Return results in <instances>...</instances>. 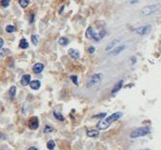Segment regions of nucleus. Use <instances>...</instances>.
<instances>
[{
  "instance_id": "obj_14",
  "label": "nucleus",
  "mask_w": 161,
  "mask_h": 150,
  "mask_svg": "<svg viewBox=\"0 0 161 150\" xmlns=\"http://www.w3.org/2000/svg\"><path fill=\"white\" fill-rule=\"evenodd\" d=\"M125 48H126V46H125V45H120V46L116 47L113 51L111 52V54H112V55H118V54H119L120 52H122Z\"/></svg>"
},
{
  "instance_id": "obj_15",
  "label": "nucleus",
  "mask_w": 161,
  "mask_h": 150,
  "mask_svg": "<svg viewBox=\"0 0 161 150\" xmlns=\"http://www.w3.org/2000/svg\"><path fill=\"white\" fill-rule=\"evenodd\" d=\"M19 46H20V48H22V49H26V48H28V42H27V40H26L25 38L21 39L20 43H19Z\"/></svg>"
},
{
  "instance_id": "obj_23",
  "label": "nucleus",
  "mask_w": 161,
  "mask_h": 150,
  "mask_svg": "<svg viewBox=\"0 0 161 150\" xmlns=\"http://www.w3.org/2000/svg\"><path fill=\"white\" fill-rule=\"evenodd\" d=\"M31 42L34 45H37L38 42H39V38H38L37 35H32L31 36Z\"/></svg>"
},
{
  "instance_id": "obj_33",
  "label": "nucleus",
  "mask_w": 161,
  "mask_h": 150,
  "mask_svg": "<svg viewBox=\"0 0 161 150\" xmlns=\"http://www.w3.org/2000/svg\"><path fill=\"white\" fill-rule=\"evenodd\" d=\"M141 150H150V149H141Z\"/></svg>"
},
{
  "instance_id": "obj_7",
  "label": "nucleus",
  "mask_w": 161,
  "mask_h": 150,
  "mask_svg": "<svg viewBox=\"0 0 161 150\" xmlns=\"http://www.w3.org/2000/svg\"><path fill=\"white\" fill-rule=\"evenodd\" d=\"M68 55L70 56V58L74 59V60H77L80 58V52L76 49H73V48H70L68 49Z\"/></svg>"
},
{
  "instance_id": "obj_2",
  "label": "nucleus",
  "mask_w": 161,
  "mask_h": 150,
  "mask_svg": "<svg viewBox=\"0 0 161 150\" xmlns=\"http://www.w3.org/2000/svg\"><path fill=\"white\" fill-rule=\"evenodd\" d=\"M149 133H151V129H150V127H143L137 128V129H135L134 131L131 132L130 137L133 138V139H136V138H139V137L146 136V135H148Z\"/></svg>"
},
{
  "instance_id": "obj_32",
  "label": "nucleus",
  "mask_w": 161,
  "mask_h": 150,
  "mask_svg": "<svg viewBox=\"0 0 161 150\" xmlns=\"http://www.w3.org/2000/svg\"><path fill=\"white\" fill-rule=\"evenodd\" d=\"M28 150H38V149L36 148V147H29Z\"/></svg>"
},
{
  "instance_id": "obj_16",
  "label": "nucleus",
  "mask_w": 161,
  "mask_h": 150,
  "mask_svg": "<svg viewBox=\"0 0 161 150\" xmlns=\"http://www.w3.org/2000/svg\"><path fill=\"white\" fill-rule=\"evenodd\" d=\"M93 34H94L93 28H92V27H89V28H87L86 32H85V36H86V38H88V39H92V37H93Z\"/></svg>"
},
{
  "instance_id": "obj_12",
  "label": "nucleus",
  "mask_w": 161,
  "mask_h": 150,
  "mask_svg": "<svg viewBox=\"0 0 161 150\" xmlns=\"http://www.w3.org/2000/svg\"><path fill=\"white\" fill-rule=\"evenodd\" d=\"M29 86L32 90H38L40 87H41V82L39 80H33V81H30L29 82Z\"/></svg>"
},
{
  "instance_id": "obj_17",
  "label": "nucleus",
  "mask_w": 161,
  "mask_h": 150,
  "mask_svg": "<svg viewBox=\"0 0 161 150\" xmlns=\"http://www.w3.org/2000/svg\"><path fill=\"white\" fill-rule=\"evenodd\" d=\"M15 94H16V87L15 86H12V87H10V89H9V98L10 99H13L14 96H15Z\"/></svg>"
},
{
  "instance_id": "obj_30",
  "label": "nucleus",
  "mask_w": 161,
  "mask_h": 150,
  "mask_svg": "<svg viewBox=\"0 0 161 150\" xmlns=\"http://www.w3.org/2000/svg\"><path fill=\"white\" fill-rule=\"evenodd\" d=\"M3 44H4V40L2 38H0V48H2Z\"/></svg>"
},
{
  "instance_id": "obj_9",
  "label": "nucleus",
  "mask_w": 161,
  "mask_h": 150,
  "mask_svg": "<svg viewBox=\"0 0 161 150\" xmlns=\"http://www.w3.org/2000/svg\"><path fill=\"white\" fill-rule=\"evenodd\" d=\"M105 34H106V32H105L104 30H101V31H100V32H99V33H95L94 32L92 39H94L96 42H99L100 39H102V38L105 36Z\"/></svg>"
},
{
  "instance_id": "obj_18",
  "label": "nucleus",
  "mask_w": 161,
  "mask_h": 150,
  "mask_svg": "<svg viewBox=\"0 0 161 150\" xmlns=\"http://www.w3.org/2000/svg\"><path fill=\"white\" fill-rule=\"evenodd\" d=\"M69 42V41H68V39L66 37H62L59 39V43L61 44V45H63V46H66V45H67V43Z\"/></svg>"
},
{
  "instance_id": "obj_29",
  "label": "nucleus",
  "mask_w": 161,
  "mask_h": 150,
  "mask_svg": "<svg viewBox=\"0 0 161 150\" xmlns=\"http://www.w3.org/2000/svg\"><path fill=\"white\" fill-rule=\"evenodd\" d=\"M88 52H89V53H91V54H92V53H94V52H95V47L94 46H90L89 48H88Z\"/></svg>"
},
{
  "instance_id": "obj_5",
  "label": "nucleus",
  "mask_w": 161,
  "mask_h": 150,
  "mask_svg": "<svg viewBox=\"0 0 161 150\" xmlns=\"http://www.w3.org/2000/svg\"><path fill=\"white\" fill-rule=\"evenodd\" d=\"M152 30V27L150 25H147V26H144V27H140V28H137L135 29V31L137 34L138 35H141V36H144V35H147L151 32Z\"/></svg>"
},
{
  "instance_id": "obj_8",
  "label": "nucleus",
  "mask_w": 161,
  "mask_h": 150,
  "mask_svg": "<svg viewBox=\"0 0 161 150\" xmlns=\"http://www.w3.org/2000/svg\"><path fill=\"white\" fill-rule=\"evenodd\" d=\"M30 78H31V76L30 75H24L22 76V78H21V85H23V86H28L29 84V82H30Z\"/></svg>"
},
{
  "instance_id": "obj_28",
  "label": "nucleus",
  "mask_w": 161,
  "mask_h": 150,
  "mask_svg": "<svg viewBox=\"0 0 161 150\" xmlns=\"http://www.w3.org/2000/svg\"><path fill=\"white\" fill-rule=\"evenodd\" d=\"M105 115H106V113H100V114H98V115L93 116V118H103V117H105Z\"/></svg>"
},
{
  "instance_id": "obj_24",
  "label": "nucleus",
  "mask_w": 161,
  "mask_h": 150,
  "mask_svg": "<svg viewBox=\"0 0 161 150\" xmlns=\"http://www.w3.org/2000/svg\"><path fill=\"white\" fill-rule=\"evenodd\" d=\"M117 42H118V41H114V42H111L108 44V45H107V47L105 48V50H106V51H109V50H111V49H112V48L115 46V44H116Z\"/></svg>"
},
{
  "instance_id": "obj_26",
  "label": "nucleus",
  "mask_w": 161,
  "mask_h": 150,
  "mask_svg": "<svg viewBox=\"0 0 161 150\" xmlns=\"http://www.w3.org/2000/svg\"><path fill=\"white\" fill-rule=\"evenodd\" d=\"M9 2H10V0H1V6L3 8H7V7H9Z\"/></svg>"
},
{
  "instance_id": "obj_22",
  "label": "nucleus",
  "mask_w": 161,
  "mask_h": 150,
  "mask_svg": "<svg viewBox=\"0 0 161 150\" xmlns=\"http://www.w3.org/2000/svg\"><path fill=\"white\" fill-rule=\"evenodd\" d=\"M53 115H54V117L56 118L57 120H59V121H65V117L62 115V114H59V113H57L56 112H53Z\"/></svg>"
},
{
  "instance_id": "obj_1",
  "label": "nucleus",
  "mask_w": 161,
  "mask_h": 150,
  "mask_svg": "<svg viewBox=\"0 0 161 150\" xmlns=\"http://www.w3.org/2000/svg\"><path fill=\"white\" fill-rule=\"evenodd\" d=\"M121 116H122V112H115L113 114H111L110 116H108V117L103 119V120H101L98 124V126H97L98 129H99V130H104V129L108 128L112 123L118 120Z\"/></svg>"
},
{
  "instance_id": "obj_20",
  "label": "nucleus",
  "mask_w": 161,
  "mask_h": 150,
  "mask_svg": "<svg viewBox=\"0 0 161 150\" xmlns=\"http://www.w3.org/2000/svg\"><path fill=\"white\" fill-rule=\"evenodd\" d=\"M29 4V0H19V5L22 7V8H27Z\"/></svg>"
},
{
  "instance_id": "obj_6",
  "label": "nucleus",
  "mask_w": 161,
  "mask_h": 150,
  "mask_svg": "<svg viewBox=\"0 0 161 150\" xmlns=\"http://www.w3.org/2000/svg\"><path fill=\"white\" fill-rule=\"evenodd\" d=\"M38 127H39V120L36 116H33L28 121V127L32 130H35L38 128Z\"/></svg>"
},
{
  "instance_id": "obj_10",
  "label": "nucleus",
  "mask_w": 161,
  "mask_h": 150,
  "mask_svg": "<svg viewBox=\"0 0 161 150\" xmlns=\"http://www.w3.org/2000/svg\"><path fill=\"white\" fill-rule=\"evenodd\" d=\"M32 70L35 74H40L44 70V65H43L42 63H36V64L33 65Z\"/></svg>"
},
{
  "instance_id": "obj_25",
  "label": "nucleus",
  "mask_w": 161,
  "mask_h": 150,
  "mask_svg": "<svg viewBox=\"0 0 161 150\" xmlns=\"http://www.w3.org/2000/svg\"><path fill=\"white\" fill-rule=\"evenodd\" d=\"M53 131V128H52L50 126H48V125H47L46 127H45V128H44V133L45 134H47V133H50V132Z\"/></svg>"
},
{
  "instance_id": "obj_4",
  "label": "nucleus",
  "mask_w": 161,
  "mask_h": 150,
  "mask_svg": "<svg viewBox=\"0 0 161 150\" xmlns=\"http://www.w3.org/2000/svg\"><path fill=\"white\" fill-rule=\"evenodd\" d=\"M101 76H102L101 74H96V75H92L88 80V82H87V86L88 87H93V86L98 85L101 80Z\"/></svg>"
},
{
  "instance_id": "obj_3",
  "label": "nucleus",
  "mask_w": 161,
  "mask_h": 150,
  "mask_svg": "<svg viewBox=\"0 0 161 150\" xmlns=\"http://www.w3.org/2000/svg\"><path fill=\"white\" fill-rule=\"evenodd\" d=\"M159 9H160V5H150V6L144 7L141 9V13L143 15H150L159 10Z\"/></svg>"
},
{
  "instance_id": "obj_19",
  "label": "nucleus",
  "mask_w": 161,
  "mask_h": 150,
  "mask_svg": "<svg viewBox=\"0 0 161 150\" xmlns=\"http://www.w3.org/2000/svg\"><path fill=\"white\" fill-rule=\"evenodd\" d=\"M55 146H56V145H55V142H54V141L50 140V141L47 142V149H48V150H54Z\"/></svg>"
},
{
  "instance_id": "obj_31",
  "label": "nucleus",
  "mask_w": 161,
  "mask_h": 150,
  "mask_svg": "<svg viewBox=\"0 0 161 150\" xmlns=\"http://www.w3.org/2000/svg\"><path fill=\"white\" fill-rule=\"evenodd\" d=\"M64 8H65V7H64V6H62L61 9L59 10V13H62V12H63V10H64Z\"/></svg>"
},
{
  "instance_id": "obj_11",
  "label": "nucleus",
  "mask_w": 161,
  "mask_h": 150,
  "mask_svg": "<svg viewBox=\"0 0 161 150\" xmlns=\"http://www.w3.org/2000/svg\"><path fill=\"white\" fill-rule=\"evenodd\" d=\"M99 134V132L98 129H89L86 131V135L88 137H91V138H96L98 137Z\"/></svg>"
},
{
  "instance_id": "obj_13",
  "label": "nucleus",
  "mask_w": 161,
  "mask_h": 150,
  "mask_svg": "<svg viewBox=\"0 0 161 150\" xmlns=\"http://www.w3.org/2000/svg\"><path fill=\"white\" fill-rule=\"evenodd\" d=\"M122 85H123V80H119L118 83L114 86L113 89H112V94H116V93H118V91L122 88Z\"/></svg>"
},
{
  "instance_id": "obj_27",
  "label": "nucleus",
  "mask_w": 161,
  "mask_h": 150,
  "mask_svg": "<svg viewBox=\"0 0 161 150\" xmlns=\"http://www.w3.org/2000/svg\"><path fill=\"white\" fill-rule=\"evenodd\" d=\"M71 80L73 81V83L75 85H78L79 84V82H78V77H77V75H71Z\"/></svg>"
},
{
  "instance_id": "obj_21",
  "label": "nucleus",
  "mask_w": 161,
  "mask_h": 150,
  "mask_svg": "<svg viewBox=\"0 0 161 150\" xmlns=\"http://www.w3.org/2000/svg\"><path fill=\"white\" fill-rule=\"evenodd\" d=\"M6 31L8 33H12L15 31V27L12 26V25H9L6 27Z\"/></svg>"
}]
</instances>
